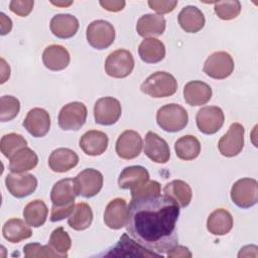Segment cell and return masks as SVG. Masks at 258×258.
<instances>
[{"label": "cell", "mask_w": 258, "mask_h": 258, "mask_svg": "<svg viewBox=\"0 0 258 258\" xmlns=\"http://www.w3.org/2000/svg\"><path fill=\"white\" fill-rule=\"evenodd\" d=\"M178 204L168 196L131 199L126 222L127 233L139 244L162 257L177 245L175 230Z\"/></svg>", "instance_id": "1"}, {"label": "cell", "mask_w": 258, "mask_h": 258, "mask_svg": "<svg viewBox=\"0 0 258 258\" xmlns=\"http://www.w3.org/2000/svg\"><path fill=\"white\" fill-rule=\"evenodd\" d=\"M140 90L152 98H165L175 94L177 81L169 73L155 72L141 84Z\"/></svg>", "instance_id": "2"}, {"label": "cell", "mask_w": 258, "mask_h": 258, "mask_svg": "<svg viewBox=\"0 0 258 258\" xmlns=\"http://www.w3.org/2000/svg\"><path fill=\"white\" fill-rule=\"evenodd\" d=\"M156 122L162 130L174 133L182 130L187 125L188 114L182 106L170 103L158 109Z\"/></svg>", "instance_id": "3"}, {"label": "cell", "mask_w": 258, "mask_h": 258, "mask_svg": "<svg viewBox=\"0 0 258 258\" xmlns=\"http://www.w3.org/2000/svg\"><path fill=\"white\" fill-rule=\"evenodd\" d=\"M115 28L106 20L98 19L92 21L86 31L89 44L96 49L108 48L115 40Z\"/></svg>", "instance_id": "4"}, {"label": "cell", "mask_w": 258, "mask_h": 258, "mask_svg": "<svg viewBox=\"0 0 258 258\" xmlns=\"http://www.w3.org/2000/svg\"><path fill=\"white\" fill-rule=\"evenodd\" d=\"M232 202L242 209L253 207L258 202V182L254 178L238 179L231 188Z\"/></svg>", "instance_id": "5"}, {"label": "cell", "mask_w": 258, "mask_h": 258, "mask_svg": "<svg viewBox=\"0 0 258 258\" xmlns=\"http://www.w3.org/2000/svg\"><path fill=\"white\" fill-rule=\"evenodd\" d=\"M133 69L134 57L129 50L124 48L112 51L105 61V72L112 78H126L132 73Z\"/></svg>", "instance_id": "6"}, {"label": "cell", "mask_w": 258, "mask_h": 258, "mask_svg": "<svg viewBox=\"0 0 258 258\" xmlns=\"http://www.w3.org/2000/svg\"><path fill=\"white\" fill-rule=\"evenodd\" d=\"M87 115L88 110L84 103L71 102L60 109L57 123L62 130L77 131L86 123Z\"/></svg>", "instance_id": "7"}, {"label": "cell", "mask_w": 258, "mask_h": 258, "mask_svg": "<svg viewBox=\"0 0 258 258\" xmlns=\"http://www.w3.org/2000/svg\"><path fill=\"white\" fill-rule=\"evenodd\" d=\"M203 71L212 79H226L230 77L234 71L233 57L226 51H215L206 59Z\"/></svg>", "instance_id": "8"}, {"label": "cell", "mask_w": 258, "mask_h": 258, "mask_svg": "<svg viewBox=\"0 0 258 258\" xmlns=\"http://www.w3.org/2000/svg\"><path fill=\"white\" fill-rule=\"evenodd\" d=\"M121 104L113 97L100 98L94 105L95 122L100 125L110 126L115 124L121 117Z\"/></svg>", "instance_id": "9"}, {"label": "cell", "mask_w": 258, "mask_h": 258, "mask_svg": "<svg viewBox=\"0 0 258 258\" xmlns=\"http://www.w3.org/2000/svg\"><path fill=\"white\" fill-rule=\"evenodd\" d=\"M225 115L218 106H205L201 108L196 116L198 129L207 135L217 133L223 126Z\"/></svg>", "instance_id": "10"}, {"label": "cell", "mask_w": 258, "mask_h": 258, "mask_svg": "<svg viewBox=\"0 0 258 258\" xmlns=\"http://www.w3.org/2000/svg\"><path fill=\"white\" fill-rule=\"evenodd\" d=\"M245 129L240 123H232L228 132L224 134L218 143L220 153L226 157L238 155L244 146Z\"/></svg>", "instance_id": "11"}, {"label": "cell", "mask_w": 258, "mask_h": 258, "mask_svg": "<svg viewBox=\"0 0 258 258\" xmlns=\"http://www.w3.org/2000/svg\"><path fill=\"white\" fill-rule=\"evenodd\" d=\"M7 190L15 198L22 199L30 196L37 187V178L26 172H11L5 177Z\"/></svg>", "instance_id": "12"}, {"label": "cell", "mask_w": 258, "mask_h": 258, "mask_svg": "<svg viewBox=\"0 0 258 258\" xmlns=\"http://www.w3.org/2000/svg\"><path fill=\"white\" fill-rule=\"evenodd\" d=\"M143 140L140 134L134 130H125L122 132L116 141L117 155L126 160L136 158L142 150Z\"/></svg>", "instance_id": "13"}, {"label": "cell", "mask_w": 258, "mask_h": 258, "mask_svg": "<svg viewBox=\"0 0 258 258\" xmlns=\"http://www.w3.org/2000/svg\"><path fill=\"white\" fill-rule=\"evenodd\" d=\"M75 180L78 186L79 196L84 198H93L100 192L103 186V174L94 168H86L82 170Z\"/></svg>", "instance_id": "14"}, {"label": "cell", "mask_w": 258, "mask_h": 258, "mask_svg": "<svg viewBox=\"0 0 258 258\" xmlns=\"http://www.w3.org/2000/svg\"><path fill=\"white\" fill-rule=\"evenodd\" d=\"M105 256H125V257H160L158 254L148 250L137 241H133L127 233H124L117 244L109 249Z\"/></svg>", "instance_id": "15"}, {"label": "cell", "mask_w": 258, "mask_h": 258, "mask_svg": "<svg viewBox=\"0 0 258 258\" xmlns=\"http://www.w3.org/2000/svg\"><path fill=\"white\" fill-rule=\"evenodd\" d=\"M79 196L75 178H63L56 181L50 191L52 207H68L75 205V199Z\"/></svg>", "instance_id": "16"}, {"label": "cell", "mask_w": 258, "mask_h": 258, "mask_svg": "<svg viewBox=\"0 0 258 258\" xmlns=\"http://www.w3.org/2000/svg\"><path fill=\"white\" fill-rule=\"evenodd\" d=\"M22 124L33 137H43L50 129V116L42 108H33L28 111Z\"/></svg>", "instance_id": "17"}, {"label": "cell", "mask_w": 258, "mask_h": 258, "mask_svg": "<svg viewBox=\"0 0 258 258\" xmlns=\"http://www.w3.org/2000/svg\"><path fill=\"white\" fill-rule=\"evenodd\" d=\"M144 153L155 163H166L170 158V149L167 142L152 131L146 133Z\"/></svg>", "instance_id": "18"}, {"label": "cell", "mask_w": 258, "mask_h": 258, "mask_svg": "<svg viewBox=\"0 0 258 258\" xmlns=\"http://www.w3.org/2000/svg\"><path fill=\"white\" fill-rule=\"evenodd\" d=\"M127 217V202L122 198H115L110 201L104 212V222L108 228L113 230H119L126 226Z\"/></svg>", "instance_id": "19"}, {"label": "cell", "mask_w": 258, "mask_h": 258, "mask_svg": "<svg viewBox=\"0 0 258 258\" xmlns=\"http://www.w3.org/2000/svg\"><path fill=\"white\" fill-rule=\"evenodd\" d=\"M109 143L106 133L99 130H89L81 137L79 144L81 149L90 156H99L103 154Z\"/></svg>", "instance_id": "20"}, {"label": "cell", "mask_w": 258, "mask_h": 258, "mask_svg": "<svg viewBox=\"0 0 258 258\" xmlns=\"http://www.w3.org/2000/svg\"><path fill=\"white\" fill-rule=\"evenodd\" d=\"M149 180L147 169L140 165H132L125 167L119 177L118 185L122 189L134 190Z\"/></svg>", "instance_id": "21"}, {"label": "cell", "mask_w": 258, "mask_h": 258, "mask_svg": "<svg viewBox=\"0 0 258 258\" xmlns=\"http://www.w3.org/2000/svg\"><path fill=\"white\" fill-rule=\"evenodd\" d=\"M70 53L68 49L59 44H50L44 48L42 61L46 69L50 71H62L70 63Z\"/></svg>", "instance_id": "22"}, {"label": "cell", "mask_w": 258, "mask_h": 258, "mask_svg": "<svg viewBox=\"0 0 258 258\" xmlns=\"http://www.w3.org/2000/svg\"><path fill=\"white\" fill-rule=\"evenodd\" d=\"M79 20L72 14H56L49 23L52 34L58 38L67 39L76 35L79 29Z\"/></svg>", "instance_id": "23"}, {"label": "cell", "mask_w": 258, "mask_h": 258, "mask_svg": "<svg viewBox=\"0 0 258 258\" xmlns=\"http://www.w3.org/2000/svg\"><path fill=\"white\" fill-rule=\"evenodd\" d=\"M79 162L78 154L70 148H56L48 157V165L54 172L62 173L74 168Z\"/></svg>", "instance_id": "24"}, {"label": "cell", "mask_w": 258, "mask_h": 258, "mask_svg": "<svg viewBox=\"0 0 258 258\" xmlns=\"http://www.w3.org/2000/svg\"><path fill=\"white\" fill-rule=\"evenodd\" d=\"M165 25L166 21L162 15L148 13L137 20L136 31L144 38L159 36L164 32Z\"/></svg>", "instance_id": "25"}, {"label": "cell", "mask_w": 258, "mask_h": 258, "mask_svg": "<svg viewBox=\"0 0 258 258\" xmlns=\"http://www.w3.org/2000/svg\"><path fill=\"white\" fill-rule=\"evenodd\" d=\"M184 101L190 106H202L212 98V88L202 81H190L183 88Z\"/></svg>", "instance_id": "26"}, {"label": "cell", "mask_w": 258, "mask_h": 258, "mask_svg": "<svg viewBox=\"0 0 258 258\" xmlns=\"http://www.w3.org/2000/svg\"><path fill=\"white\" fill-rule=\"evenodd\" d=\"M178 24L188 33H197L203 29L206 23L204 13L197 7L188 5L183 7L177 16Z\"/></svg>", "instance_id": "27"}, {"label": "cell", "mask_w": 258, "mask_h": 258, "mask_svg": "<svg viewBox=\"0 0 258 258\" xmlns=\"http://www.w3.org/2000/svg\"><path fill=\"white\" fill-rule=\"evenodd\" d=\"M233 228V217L229 211L225 209L214 210L207 220L208 231L216 236L228 234Z\"/></svg>", "instance_id": "28"}, {"label": "cell", "mask_w": 258, "mask_h": 258, "mask_svg": "<svg viewBox=\"0 0 258 258\" xmlns=\"http://www.w3.org/2000/svg\"><path fill=\"white\" fill-rule=\"evenodd\" d=\"M140 58L146 63H156L161 61L165 56V46L157 38H144L138 47Z\"/></svg>", "instance_id": "29"}, {"label": "cell", "mask_w": 258, "mask_h": 258, "mask_svg": "<svg viewBox=\"0 0 258 258\" xmlns=\"http://www.w3.org/2000/svg\"><path fill=\"white\" fill-rule=\"evenodd\" d=\"M3 237L10 243H19L31 237L32 231L27 223L24 221L13 218L6 221L2 228Z\"/></svg>", "instance_id": "30"}, {"label": "cell", "mask_w": 258, "mask_h": 258, "mask_svg": "<svg viewBox=\"0 0 258 258\" xmlns=\"http://www.w3.org/2000/svg\"><path fill=\"white\" fill-rule=\"evenodd\" d=\"M38 163L37 154L29 147H23L18 150L9 162V169L11 172H26L33 169Z\"/></svg>", "instance_id": "31"}, {"label": "cell", "mask_w": 258, "mask_h": 258, "mask_svg": "<svg viewBox=\"0 0 258 258\" xmlns=\"http://www.w3.org/2000/svg\"><path fill=\"white\" fill-rule=\"evenodd\" d=\"M163 194L172 198L178 204L179 208L187 207L192 198L190 186L181 179H174L167 182L163 187Z\"/></svg>", "instance_id": "32"}, {"label": "cell", "mask_w": 258, "mask_h": 258, "mask_svg": "<svg viewBox=\"0 0 258 258\" xmlns=\"http://www.w3.org/2000/svg\"><path fill=\"white\" fill-rule=\"evenodd\" d=\"M48 209L42 200H33L29 202L23 210V218L25 222L33 228L44 225L47 219Z\"/></svg>", "instance_id": "33"}, {"label": "cell", "mask_w": 258, "mask_h": 258, "mask_svg": "<svg viewBox=\"0 0 258 258\" xmlns=\"http://www.w3.org/2000/svg\"><path fill=\"white\" fill-rule=\"evenodd\" d=\"M176 156L181 160H192L201 152V143L194 135H184L178 138L174 143Z\"/></svg>", "instance_id": "34"}, {"label": "cell", "mask_w": 258, "mask_h": 258, "mask_svg": "<svg viewBox=\"0 0 258 258\" xmlns=\"http://www.w3.org/2000/svg\"><path fill=\"white\" fill-rule=\"evenodd\" d=\"M93 222V211L87 203H78L68 219L69 226L76 231L88 229Z\"/></svg>", "instance_id": "35"}, {"label": "cell", "mask_w": 258, "mask_h": 258, "mask_svg": "<svg viewBox=\"0 0 258 258\" xmlns=\"http://www.w3.org/2000/svg\"><path fill=\"white\" fill-rule=\"evenodd\" d=\"M26 139L18 133H8L2 136L0 141V149L6 158H11L18 150L26 147Z\"/></svg>", "instance_id": "36"}, {"label": "cell", "mask_w": 258, "mask_h": 258, "mask_svg": "<svg viewBox=\"0 0 258 258\" xmlns=\"http://www.w3.org/2000/svg\"><path fill=\"white\" fill-rule=\"evenodd\" d=\"M48 245L63 258L68 257V251L71 249L72 240L69 233L62 227H58L51 232Z\"/></svg>", "instance_id": "37"}, {"label": "cell", "mask_w": 258, "mask_h": 258, "mask_svg": "<svg viewBox=\"0 0 258 258\" xmlns=\"http://www.w3.org/2000/svg\"><path fill=\"white\" fill-rule=\"evenodd\" d=\"M215 13L222 20L236 18L241 12V3L238 0H226L215 2Z\"/></svg>", "instance_id": "38"}, {"label": "cell", "mask_w": 258, "mask_h": 258, "mask_svg": "<svg viewBox=\"0 0 258 258\" xmlns=\"http://www.w3.org/2000/svg\"><path fill=\"white\" fill-rule=\"evenodd\" d=\"M20 111V102L17 98L5 95L0 99V120L7 122L13 120Z\"/></svg>", "instance_id": "39"}, {"label": "cell", "mask_w": 258, "mask_h": 258, "mask_svg": "<svg viewBox=\"0 0 258 258\" xmlns=\"http://www.w3.org/2000/svg\"><path fill=\"white\" fill-rule=\"evenodd\" d=\"M23 253L26 258H62L49 245H40L38 243H29L23 247Z\"/></svg>", "instance_id": "40"}, {"label": "cell", "mask_w": 258, "mask_h": 258, "mask_svg": "<svg viewBox=\"0 0 258 258\" xmlns=\"http://www.w3.org/2000/svg\"><path fill=\"white\" fill-rule=\"evenodd\" d=\"M160 184L156 180H148L140 187L131 190V199H143L160 195Z\"/></svg>", "instance_id": "41"}, {"label": "cell", "mask_w": 258, "mask_h": 258, "mask_svg": "<svg viewBox=\"0 0 258 258\" xmlns=\"http://www.w3.org/2000/svg\"><path fill=\"white\" fill-rule=\"evenodd\" d=\"M33 0H12L9 3V9L20 17L27 16L33 9Z\"/></svg>", "instance_id": "42"}, {"label": "cell", "mask_w": 258, "mask_h": 258, "mask_svg": "<svg viewBox=\"0 0 258 258\" xmlns=\"http://www.w3.org/2000/svg\"><path fill=\"white\" fill-rule=\"evenodd\" d=\"M177 1H157V0H149L148 1V5L149 7L154 10L155 12H157L159 15L162 14H166L169 13L171 11L174 10V8L177 5Z\"/></svg>", "instance_id": "43"}, {"label": "cell", "mask_w": 258, "mask_h": 258, "mask_svg": "<svg viewBox=\"0 0 258 258\" xmlns=\"http://www.w3.org/2000/svg\"><path fill=\"white\" fill-rule=\"evenodd\" d=\"M166 256L169 258H190L191 252L187 247L181 245H175L171 249H169L166 253Z\"/></svg>", "instance_id": "44"}, {"label": "cell", "mask_w": 258, "mask_h": 258, "mask_svg": "<svg viewBox=\"0 0 258 258\" xmlns=\"http://www.w3.org/2000/svg\"><path fill=\"white\" fill-rule=\"evenodd\" d=\"M100 5L111 12H118L123 10V8L125 7L126 2L123 0H105V1H100L99 2Z\"/></svg>", "instance_id": "45"}, {"label": "cell", "mask_w": 258, "mask_h": 258, "mask_svg": "<svg viewBox=\"0 0 258 258\" xmlns=\"http://www.w3.org/2000/svg\"><path fill=\"white\" fill-rule=\"evenodd\" d=\"M0 20H1V35H5L11 31L12 21L3 12L0 13Z\"/></svg>", "instance_id": "46"}, {"label": "cell", "mask_w": 258, "mask_h": 258, "mask_svg": "<svg viewBox=\"0 0 258 258\" xmlns=\"http://www.w3.org/2000/svg\"><path fill=\"white\" fill-rule=\"evenodd\" d=\"M1 84H4L10 77V67L6 63L4 58H1Z\"/></svg>", "instance_id": "47"}, {"label": "cell", "mask_w": 258, "mask_h": 258, "mask_svg": "<svg viewBox=\"0 0 258 258\" xmlns=\"http://www.w3.org/2000/svg\"><path fill=\"white\" fill-rule=\"evenodd\" d=\"M50 3H51V4H53V5H56V6H62V7H66V6H69V5L73 4V1H69V2H58V1L54 2V1H51Z\"/></svg>", "instance_id": "48"}]
</instances>
